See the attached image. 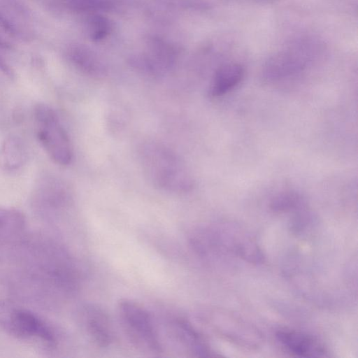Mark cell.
<instances>
[{"mask_svg":"<svg viewBox=\"0 0 358 358\" xmlns=\"http://www.w3.org/2000/svg\"><path fill=\"white\" fill-rule=\"evenodd\" d=\"M193 250L208 262L234 257L250 264H262L264 255L255 238L238 224L221 222L194 230L189 236Z\"/></svg>","mask_w":358,"mask_h":358,"instance_id":"6da1fadb","label":"cell"},{"mask_svg":"<svg viewBox=\"0 0 358 358\" xmlns=\"http://www.w3.org/2000/svg\"><path fill=\"white\" fill-rule=\"evenodd\" d=\"M139 159L145 176L155 187L177 193L192 188L193 180L185 164L165 145L154 141L143 143Z\"/></svg>","mask_w":358,"mask_h":358,"instance_id":"7a4b0ae2","label":"cell"},{"mask_svg":"<svg viewBox=\"0 0 358 358\" xmlns=\"http://www.w3.org/2000/svg\"><path fill=\"white\" fill-rule=\"evenodd\" d=\"M0 327L16 339L35 341L48 348L57 345V336L45 321L30 310L9 301L0 303Z\"/></svg>","mask_w":358,"mask_h":358,"instance_id":"3957f363","label":"cell"},{"mask_svg":"<svg viewBox=\"0 0 358 358\" xmlns=\"http://www.w3.org/2000/svg\"><path fill=\"white\" fill-rule=\"evenodd\" d=\"M119 318L127 336L138 349L153 354L162 352V345L148 311L132 300L121 299L117 304Z\"/></svg>","mask_w":358,"mask_h":358,"instance_id":"277c9868","label":"cell"},{"mask_svg":"<svg viewBox=\"0 0 358 358\" xmlns=\"http://www.w3.org/2000/svg\"><path fill=\"white\" fill-rule=\"evenodd\" d=\"M321 48L320 43L315 39L296 41L268 59L263 68V78L274 82L299 74L319 55Z\"/></svg>","mask_w":358,"mask_h":358,"instance_id":"5b68a950","label":"cell"},{"mask_svg":"<svg viewBox=\"0 0 358 358\" xmlns=\"http://www.w3.org/2000/svg\"><path fill=\"white\" fill-rule=\"evenodd\" d=\"M38 138L50 158L59 165H68L73 158L69 137L55 110L43 103L34 110Z\"/></svg>","mask_w":358,"mask_h":358,"instance_id":"8992f818","label":"cell"},{"mask_svg":"<svg viewBox=\"0 0 358 358\" xmlns=\"http://www.w3.org/2000/svg\"><path fill=\"white\" fill-rule=\"evenodd\" d=\"M201 320L217 335L240 347L253 350L262 344V334L255 327L227 310L206 309Z\"/></svg>","mask_w":358,"mask_h":358,"instance_id":"52a82bcc","label":"cell"},{"mask_svg":"<svg viewBox=\"0 0 358 358\" xmlns=\"http://www.w3.org/2000/svg\"><path fill=\"white\" fill-rule=\"evenodd\" d=\"M145 52L133 57L131 64L140 71L159 76L170 70L176 64L178 49L170 42L159 36H148Z\"/></svg>","mask_w":358,"mask_h":358,"instance_id":"ba28073f","label":"cell"},{"mask_svg":"<svg viewBox=\"0 0 358 358\" xmlns=\"http://www.w3.org/2000/svg\"><path fill=\"white\" fill-rule=\"evenodd\" d=\"M82 327L90 341L96 346L106 348L115 340V331L111 319L101 307L87 304L80 312Z\"/></svg>","mask_w":358,"mask_h":358,"instance_id":"9c48e42d","label":"cell"},{"mask_svg":"<svg viewBox=\"0 0 358 358\" xmlns=\"http://www.w3.org/2000/svg\"><path fill=\"white\" fill-rule=\"evenodd\" d=\"M168 325L174 340L190 356H217L205 338L189 320L174 317L169 321Z\"/></svg>","mask_w":358,"mask_h":358,"instance_id":"30bf717a","label":"cell"},{"mask_svg":"<svg viewBox=\"0 0 358 358\" xmlns=\"http://www.w3.org/2000/svg\"><path fill=\"white\" fill-rule=\"evenodd\" d=\"M279 343L289 353L303 357H328L327 348L316 338L293 329H280L275 334Z\"/></svg>","mask_w":358,"mask_h":358,"instance_id":"8fae6325","label":"cell"},{"mask_svg":"<svg viewBox=\"0 0 358 358\" xmlns=\"http://www.w3.org/2000/svg\"><path fill=\"white\" fill-rule=\"evenodd\" d=\"M26 224L22 211L0 205V246L19 241L25 231Z\"/></svg>","mask_w":358,"mask_h":358,"instance_id":"7c38bea8","label":"cell"},{"mask_svg":"<svg viewBox=\"0 0 358 358\" xmlns=\"http://www.w3.org/2000/svg\"><path fill=\"white\" fill-rule=\"evenodd\" d=\"M245 70L237 63L221 66L215 72L208 90L212 97L221 96L236 87L243 80Z\"/></svg>","mask_w":358,"mask_h":358,"instance_id":"4fadbf2b","label":"cell"},{"mask_svg":"<svg viewBox=\"0 0 358 358\" xmlns=\"http://www.w3.org/2000/svg\"><path fill=\"white\" fill-rule=\"evenodd\" d=\"M70 62L80 71L92 76H100L105 72V66L98 55L83 44L71 45L67 50Z\"/></svg>","mask_w":358,"mask_h":358,"instance_id":"5bb4252c","label":"cell"},{"mask_svg":"<svg viewBox=\"0 0 358 358\" xmlns=\"http://www.w3.org/2000/svg\"><path fill=\"white\" fill-rule=\"evenodd\" d=\"M269 207L275 213H295L307 207V203L306 198L300 192L287 190L275 195L270 201Z\"/></svg>","mask_w":358,"mask_h":358,"instance_id":"9a60e30c","label":"cell"},{"mask_svg":"<svg viewBox=\"0 0 358 358\" xmlns=\"http://www.w3.org/2000/svg\"><path fill=\"white\" fill-rule=\"evenodd\" d=\"M26 150L22 141L15 136L8 138L1 150L3 166L9 169L21 166L26 159Z\"/></svg>","mask_w":358,"mask_h":358,"instance_id":"2e32d148","label":"cell"},{"mask_svg":"<svg viewBox=\"0 0 358 358\" xmlns=\"http://www.w3.org/2000/svg\"><path fill=\"white\" fill-rule=\"evenodd\" d=\"M66 9L78 13H99L113 7L111 0H57Z\"/></svg>","mask_w":358,"mask_h":358,"instance_id":"e0dca14e","label":"cell"},{"mask_svg":"<svg viewBox=\"0 0 358 358\" xmlns=\"http://www.w3.org/2000/svg\"><path fill=\"white\" fill-rule=\"evenodd\" d=\"M87 21V32L90 38L99 42L106 38L113 31V23L101 13L91 14Z\"/></svg>","mask_w":358,"mask_h":358,"instance_id":"ac0fdd59","label":"cell"},{"mask_svg":"<svg viewBox=\"0 0 358 358\" xmlns=\"http://www.w3.org/2000/svg\"><path fill=\"white\" fill-rule=\"evenodd\" d=\"M17 35L13 26L0 14V48L10 49Z\"/></svg>","mask_w":358,"mask_h":358,"instance_id":"d6986e66","label":"cell"},{"mask_svg":"<svg viewBox=\"0 0 358 358\" xmlns=\"http://www.w3.org/2000/svg\"><path fill=\"white\" fill-rule=\"evenodd\" d=\"M173 6L192 10H206L209 5L203 0H162Z\"/></svg>","mask_w":358,"mask_h":358,"instance_id":"ffe728a7","label":"cell"},{"mask_svg":"<svg viewBox=\"0 0 358 358\" xmlns=\"http://www.w3.org/2000/svg\"><path fill=\"white\" fill-rule=\"evenodd\" d=\"M0 70L5 74L11 76L13 75L12 70L8 64L5 61L3 57L0 55Z\"/></svg>","mask_w":358,"mask_h":358,"instance_id":"44dd1931","label":"cell"},{"mask_svg":"<svg viewBox=\"0 0 358 358\" xmlns=\"http://www.w3.org/2000/svg\"><path fill=\"white\" fill-rule=\"evenodd\" d=\"M256 1H273V0H256Z\"/></svg>","mask_w":358,"mask_h":358,"instance_id":"7402d4cb","label":"cell"}]
</instances>
